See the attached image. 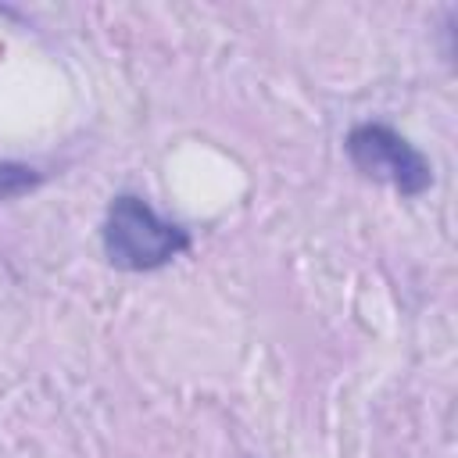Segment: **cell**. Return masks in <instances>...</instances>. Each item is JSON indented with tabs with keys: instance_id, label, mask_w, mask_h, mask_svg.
I'll use <instances>...</instances> for the list:
<instances>
[{
	"instance_id": "obj_3",
	"label": "cell",
	"mask_w": 458,
	"mask_h": 458,
	"mask_svg": "<svg viewBox=\"0 0 458 458\" xmlns=\"http://www.w3.org/2000/svg\"><path fill=\"white\" fill-rule=\"evenodd\" d=\"M43 182V175L29 165H18V161H0V200H11V197H21L29 190H36Z\"/></svg>"
},
{
	"instance_id": "obj_2",
	"label": "cell",
	"mask_w": 458,
	"mask_h": 458,
	"mask_svg": "<svg viewBox=\"0 0 458 458\" xmlns=\"http://www.w3.org/2000/svg\"><path fill=\"white\" fill-rule=\"evenodd\" d=\"M347 154L358 172L394 186L404 197H419L433 186V168L419 147L383 122H361L347 136Z\"/></svg>"
},
{
	"instance_id": "obj_1",
	"label": "cell",
	"mask_w": 458,
	"mask_h": 458,
	"mask_svg": "<svg viewBox=\"0 0 458 458\" xmlns=\"http://www.w3.org/2000/svg\"><path fill=\"white\" fill-rule=\"evenodd\" d=\"M190 247L182 225L165 222L143 197L118 193L107 208L104 222V254L114 268L125 272H154L175 261Z\"/></svg>"
}]
</instances>
